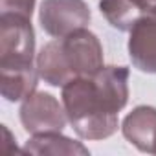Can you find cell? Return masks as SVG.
Returning <instances> with one entry per match:
<instances>
[{
	"mask_svg": "<svg viewBox=\"0 0 156 156\" xmlns=\"http://www.w3.org/2000/svg\"><path fill=\"white\" fill-rule=\"evenodd\" d=\"M70 125L83 140H105L118 130V114L129 101V68L103 66L62 87Z\"/></svg>",
	"mask_w": 156,
	"mask_h": 156,
	"instance_id": "1",
	"label": "cell"
},
{
	"mask_svg": "<svg viewBox=\"0 0 156 156\" xmlns=\"http://www.w3.org/2000/svg\"><path fill=\"white\" fill-rule=\"evenodd\" d=\"M39 79L31 19L0 13V92L6 101H24Z\"/></svg>",
	"mask_w": 156,
	"mask_h": 156,
	"instance_id": "2",
	"label": "cell"
},
{
	"mask_svg": "<svg viewBox=\"0 0 156 156\" xmlns=\"http://www.w3.org/2000/svg\"><path fill=\"white\" fill-rule=\"evenodd\" d=\"M103 68V46L87 28L50 41L37 53L39 77L50 87H64L83 75H94Z\"/></svg>",
	"mask_w": 156,
	"mask_h": 156,
	"instance_id": "3",
	"label": "cell"
},
{
	"mask_svg": "<svg viewBox=\"0 0 156 156\" xmlns=\"http://www.w3.org/2000/svg\"><path fill=\"white\" fill-rule=\"evenodd\" d=\"M90 17V8L85 0H42L39 9L42 30L55 39L87 28Z\"/></svg>",
	"mask_w": 156,
	"mask_h": 156,
	"instance_id": "4",
	"label": "cell"
},
{
	"mask_svg": "<svg viewBox=\"0 0 156 156\" xmlns=\"http://www.w3.org/2000/svg\"><path fill=\"white\" fill-rule=\"evenodd\" d=\"M20 121L26 132L44 134V132H62L68 116L64 105H61L51 94L33 92L22 101Z\"/></svg>",
	"mask_w": 156,
	"mask_h": 156,
	"instance_id": "5",
	"label": "cell"
},
{
	"mask_svg": "<svg viewBox=\"0 0 156 156\" xmlns=\"http://www.w3.org/2000/svg\"><path fill=\"white\" fill-rule=\"evenodd\" d=\"M129 57L145 73H156V9L145 11L129 31Z\"/></svg>",
	"mask_w": 156,
	"mask_h": 156,
	"instance_id": "6",
	"label": "cell"
},
{
	"mask_svg": "<svg viewBox=\"0 0 156 156\" xmlns=\"http://www.w3.org/2000/svg\"><path fill=\"white\" fill-rule=\"evenodd\" d=\"M121 132L141 152L156 154V108L147 105L136 107L123 119Z\"/></svg>",
	"mask_w": 156,
	"mask_h": 156,
	"instance_id": "7",
	"label": "cell"
},
{
	"mask_svg": "<svg viewBox=\"0 0 156 156\" xmlns=\"http://www.w3.org/2000/svg\"><path fill=\"white\" fill-rule=\"evenodd\" d=\"M22 152L26 154H90L88 149L79 143L73 141L61 132H44V134H33Z\"/></svg>",
	"mask_w": 156,
	"mask_h": 156,
	"instance_id": "8",
	"label": "cell"
},
{
	"mask_svg": "<svg viewBox=\"0 0 156 156\" xmlns=\"http://www.w3.org/2000/svg\"><path fill=\"white\" fill-rule=\"evenodd\" d=\"M99 11L107 22L119 31H130L143 15V9L136 0H99Z\"/></svg>",
	"mask_w": 156,
	"mask_h": 156,
	"instance_id": "9",
	"label": "cell"
},
{
	"mask_svg": "<svg viewBox=\"0 0 156 156\" xmlns=\"http://www.w3.org/2000/svg\"><path fill=\"white\" fill-rule=\"evenodd\" d=\"M35 0H0V13H15L31 19Z\"/></svg>",
	"mask_w": 156,
	"mask_h": 156,
	"instance_id": "10",
	"label": "cell"
},
{
	"mask_svg": "<svg viewBox=\"0 0 156 156\" xmlns=\"http://www.w3.org/2000/svg\"><path fill=\"white\" fill-rule=\"evenodd\" d=\"M2 134H4V143H2V152L8 154V152H19L17 145L13 143V136L9 132V129L6 125H2Z\"/></svg>",
	"mask_w": 156,
	"mask_h": 156,
	"instance_id": "11",
	"label": "cell"
},
{
	"mask_svg": "<svg viewBox=\"0 0 156 156\" xmlns=\"http://www.w3.org/2000/svg\"><path fill=\"white\" fill-rule=\"evenodd\" d=\"M136 2L140 4V8L145 11H151V9H156V0H136Z\"/></svg>",
	"mask_w": 156,
	"mask_h": 156,
	"instance_id": "12",
	"label": "cell"
}]
</instances>
